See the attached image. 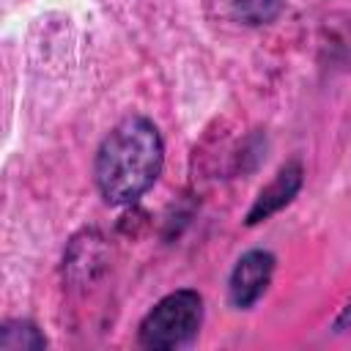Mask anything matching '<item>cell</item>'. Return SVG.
<instances>
[{
  "mask_svg": "<svg viewBox=\"0 0 351 351\" xmlns=\"http://www.w3.org/2000/svg\"><path fill=\"white\" fill-rule=\"evenodd\" d=\"M162 165L165 143L156 123L145 115H129L101 140L93 159V178L107 203L126 206L156 184Z\"/></svg>",
  "mask_w": 351,
  "mask_h": 351,
  "instance_id": "cell-1",
  "label": "cell"
},
{
  "mask_svg": "<svg viewBox=\"0 0 351 351\" xmlns=\"http://www.w3.org/2000/svg\"><path fill=\"white\" fill-rule=\"evenodd\" d=\"M203 324V296L192 288H181L159 299L140 321L137 340L143 348L170 351L189 346Z\"/></svg>",
  "mask_w": 351,
  "mask_h": 351,
  "instance_id": "cell-2",
  "label": "cell"
},
{
  "mask_svg": "<svg viewBox=\"0 0 351 351\" xmlns=\"http://www.w3.org/2000/svg\"><path fill=\"white\" fill-rule=\"evenodd\" d=\"M274 255L269 250H250L244 252L228 280V296L230 304L239 310H250L269 288L271 274H274Z\"/></svg>",
  "mask_w": 351,
  "mask_h": 351,
  "instance_id": "cell-3",
  "label": "cell"
},
{
  "mask_svg": "<svg viewBox=\"0 0 351 351\" xmlns=\"http://www.w3.org/2000/svg\"><path fill=\"white\" fill-rule=\"evenodd\" d=\"M302 184H304L302 162H299V159L285 162V165L277 170V176L271 178V184H266V186L258 192V197H255V203L250 206L244 222H247V225H258V222L269 219L271 214H277L280 208H285V206L299 195Z\"/></svg>",
  "mask_w": 351,
  "mask_h": 351,
  "instance_id": "cell-4",
  "label": "cell"
},
{
  "mask_svg": "<svg viewBox=\"0 0 351 351\" xmlns=\"http://www.w3.org/2000/svg\"><path fill=\"white\" fill-rule=\"evenodd\" d=\"M47 346V337L30 321H8L0 332L3 351H38Z\"/></svg>",
  "mask_w": 351,
  "mask_h": 351,
  "instance_id": "cell-5",
  "label": "cell"
},
{
  "mask_svg": "<svg viewBox=\"0 0 351 351\" xmlns=\"http://www.w3.org/2000/svg\"><path fill=\"white\" fill-rule=\"evenodd\" d=\"M285 0H233V11L247 25H269L282 11Z\"/></svg>",
  "mask_w": 351,
  "mask_h": 351,
  "instance_id": "cell-6",
  "label": "cell"
},
{
  "mask_svg": "<svg viewBox=\"0 0 351 351\" xmlns=\"http://www.w3.org/2000/svg\"><path fill=\"white\" fill-rule=\"evenodd\" d=\"M346 326H351V302L346 304V310H343V315L337 318V329H346Z\"/></svg>",
  "mask_w": 351,
  "mask_h": 351,
  "instance_id": "cell-7",
  "label": "cell"
}]
</instances>
